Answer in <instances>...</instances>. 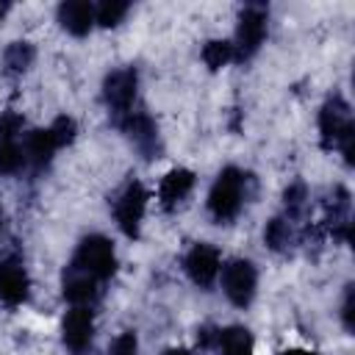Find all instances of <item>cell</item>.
I'll use <instances>...</instances> for the list:
<instances>
[{"mask_svg": "<svg viewBox=\"0 0 355 355\" xmlns=\"http://www.w3.org/2000/svg\"><path fill=\"white\" fill-rule=\"evenodd\" d=\"M241 200H244V172L236 166H225L208 191V208L214 219L216 222L233 219L241 208Z\"/></svg>", "mask_w": 355, "mask_h": 355, "instance_id": "1", "label": "cell"}, {"mask_svg": "<svg viewBox=\"0 0 355 355\" xmlns=\"http://www.w3.org/2000/svg\"><path fill=\"white\" fill-rule=\"evenodd\" d=\"M83 272H89L94 280H105L114 275L116 269V258H114V244L94 233V236H86L80 244H78V252L72 258Z\"/></svg>", "mask_w": 355, "mask_h": 355, "instance_id": "2", "label": "cell"}, {"mask_svg": "<svg viewBox=\"0 0 355 355\" xmlns=\"http://www.w3.org/2000/svg\"><path fill=\"white\" fill-rule=\"evenodd\" d=\"M255 283H258V275H255V266L250 261H230L225 269H222V288L227 294V300L239 308H247L255 297Z\"/></svg>", "mask_w": 355, "mask_h": 355, "instance_id": "3", "label": "cell"}, {"mask_svg": "<svg viewBox=\"0 0 355 355\" xmlns=\"http://www.w3.org/2000/svg\"><path fill=\"white\" fill-rule=\"evenodd\" d=\"M266 36V8L263 6H247L239 17V28H236V55L239 58H250L258 53L261 42Z\"/></svg>", "mask_w": 355, "mask_h": 355, "instance_id": "4", "label": "cell"}, {"mask_svg": "<svg viewBox=\"0 0 355 355\" xmlns=\"http://www.w3.org/2000/svg\"><path fill=\"white\" fill-rule=\"evenodd\" d=\"M144 208H147V191H144V186L141 183H128L125 191L119 194L116 205H114L116 225H119V230L128 239H136L139 236V222L144 216Z\"/></svg>", "mask_w": 355, "mask_h": 355, "instance_id": "5", "label": "cell"}, {"mask_svg": "<svg viewBox=\"0 0 355 355\" xmlns=\"http://www.w3.org/2000/svg\"><path fill=\"white\" fill-rule=\"evenodd\" d=\"M352 128V119H349V105L336 94L330 97L322 111H319V130H322V147H333L338 144V139Z\"/></svg>", "mask_w": 355, "mask_h": 355, "instance_id": "6", "label": "cell"}, {"mask_svg": "<svg viewBox=\"0 0 355 355\" xmlns=\"http://www.w3.org/2000/svg\"><path fill=\"white\" fill-rule=\"evenodd\" d=\"M92 330H94V322H92V311L83 308V305H75L72 311H67L64 322H61V336H64V344L75 352V355H83L92 344Z\"/></svg>", "mask_w": 355, "mask_h": 355, "instance_id": "7", "label": "cell"}, {"mask_svg": "<svg viewBox=\"0 0 355 355\" xmlns=\"http://www.w3.org/2000/svg\"><path fill=\"white\" fill-rule=\"evenodd\" d=\"M136 83H139V75L133 67H125V69H114L105 83H103V97L108 103V108L114 111H128L133 97H136Z\"/></svg>", "mask_w": 355, "mask_h": 355, "instance_id": "8", "label": "cell"}, {"mask_svg": "<svg viewBox=\"0 0 355 355\" xmlns=\"http://www.w3.org/2000/svg\"><path fill=\"white\" fill-rule=\"evenodd\" d=\"M186 272L197 286H211L219 275V250L211 244H194L186 255Z\"/></svg>", "mask_w": 355, "mask_h": 355, "instance_id": "9", "label": "cell"}, {"mask_svg": "<svg viewBox=\"0 0 355 355\" xmlns=\"http://www.w3.org/2000/svg\"><path fill=\"white\" fill-rule=\"evenodd\" d=\"M0 300L6 305H22L28 300V275L17 258H0Z\"/></svg>", "mask_w": 355, "mask_h": 355, "instance_id": "10", "label": "cell"}, {"mask_svg": "<svg viewBox=\"0 0 355 355\" xmlns=\"http://www.w3.org/2000/svg\"><path fill=\"white\" fill-rule=\"evenodd\" d=\"M122 130L136 141V147L144 153V158H155L158 155V150H161V144H158V128H155V122L147 114H141V111L128 114L122 119Z\"/></svg>", "mask_w": 355, "mask_h": 355, "instance_id": "11", "label": "cell"}, {"mask_svg": "<svg viewBox=\"0 0 355 355\" xmlns=\"http://www.w3.org/2000/svg\"><path fill=\"white\" fill-rule=\"evenodd\" d=\"M61 286H64V297H67L72 305L92 302L94 294H97V280H94L89 272H83L75 261L64 269V280H61Z\"/></svg>", "mask_w": 355, "mask_h": 355, "instance_id": "12", "label": "cell"}, {"mask_svg": "<svg viewBox=\"0 0 355 355\" xmlns=\"http://www.w3.org/2000/svg\"><path fill=\"white\" fill-rule=\"evenodd\" d=\"M58 22L72 36H86L94 25V8L83 0H67L58 6Z\"/></svg>", "mask_w": 355, "mask_h": 355, "instance_id": "13", "label": "cell"}, {"mask_svg": "<svg viewBox=\"0 0 355 355\" xmlns=\"http://www.w3.org/2000/svg\"><path fill=\"white\" fill-rule=\"evenodd\" d=\"M191 186H194V172L191 169H183V166H178V169H172V172H166L164 175V180H161V189H158V197H161V205L166 208V211H172L189 191H191Z\"/></svg>", "mask_w": 355, "mask_h": 355, "instance_id": "14", "label": "cell"}, {"mask_svg": "<svg viewBox=\"0 0 355 355\" xmlns=\"http://www.w3.org/2000/svg\"><path fill=\"white\" fill-rule=\"evenodd\" d=\"M55 150H58V144H55L50 128H44V130H31L28 139H25V155L31 158L33 166L50 164V158H53Z\"/></svg>", "mask_w": 355, "mask_h": 355, "instance_id": "15", "label": "cell"}, {"mask_svg": "<svg viewBox=\"0 0 355 355\" xmlns=\"http://www.w3.org/2000/svg\"><path fill=\"white\" fill-rule=\"evenodd\" d=\"M222 355H252V336L244 327H227L216 336Z\"/></svg>", "mask_w": 355, "mask_h": 355, "instance_id": "16", "label": "cell"}, {"mask_svg": "<svg viewBox=\"0 0 355 355\" xmlns=\"http://www.w3.org/2000/svg\"><path fill=\"white\" fill-rule=\"evenodd\" d=\"M33 55H36V53H33V47H31L28 42H14V44L6 47V53H3V64H6L8 72H25V69L31 67Z\"/></svg>", "mask_w": 355, "mask_h": 355, "instance_id": "17", "label": "cell"}, {"mask_svg": "<svg viewBox=\"0 0 355 355\" xmlns=\"http://www.w3.org/2000/svg\"><path fill=\"white\" fill-rule=\"evenodd\" d=\"M263 239H266V244H269L275 252H283V250H288V244H291V225H288L286 219H272V222L266 225V230H263Z\"/></svg>", "mask_w": 355, "mask_h": 355, "instance_id": "18", "label": "cell"}, {"mask_svg": "<svg viewBox=\"0 0 355 355\" xmlns=\"http://www.w3.org/2000/svg\"><path fill=\"white\" fill-rule=\"evenodd\" d=\"M230 58H233V44H230V42L214 39V42H208V44L202 47V61L208 64V69H222Z\"/></svg>", "mask_w": 355, "mask_h": 355, "instance_id": "19", "label": "cell"}, {"mask_svg": "<svg viewBox=\"0 0 355 355\" xmlns=\"http://www.w3.org/2000/svg\"><path fill=\"white\" fill-rule=\"evenodd\" d=\"M125 14H128V3H122V0H103L97 6V11H94V19L103 28H114V25L122 22Z\"/></svg>", "mask_w": 355, "mask_h": 355, "instance_id": "20", "label": "cell"}, {"mask_svg": "<svg viewBox=\"0 0 355 355\" xmlns=\"http://www.w3.org/2000/svg\"><path fill=\"white\" fill-rule=\"evenodd\" d=\"M25 155L22 150L14 144V139H0V175H11L22 166Z\"/></svg>", "mask_w": 355, "mask_h": 355, "instance_id": "21", "label": "cell"}, {"mask_svg": "<svg viewBox=\"0 0 355 355\" xmlns=\"http://www.w3.org/2000/svg\"><path fill=\"white\" fill-rule=\"evenodd\" d=\"M75 119L72 116H58L53 125H50V133H53V139H55V144L58 147H64V144H69L72 139H75Z\"/></svg>", "mask_w": 355, "mask_h": 355, "instance_id": "22", "label": "cell"}, {"mask_svg": "<svg viewBox=\"0 0 355 355\" xmlns=\"http://www.w3.org/2000/svg\"><path fill=\"white\" fill-rule=\"evenodd\" d=\"M136 349H139L136 333L125 330V333H119V336L111 341V347H108V355H136Z\"/></svg>", "mask_w": 355, "mask_h": 355, "instance_id": "23", "label": "cell"}, {"mask_svg": "<svg viewBox=\"0 0 355 355\" xmlns=\"http://www.w3.org/2000/svg\"><path fill=\"white\" fill-rule=\"evenodd\" d=\"M22 130V116L14 111H6L0 116V139H14V133Z\"/></svg>", "mask_w": 355, "mask_h": 355, "instance_id": "24", "label": "cell"}, {"mask_svg": "<svg viewBox=\"0 0 355 355\" xmlns=\"http://www.w3.org/2000/svg\"><path fill=\"white\" fill-rule=\"evenodd\" d=\"M283 200H286L288 214H297V211L302 208V202H305V186H302V183L288 186V189H286V194H283Z\"/></svg>", "mask_w": 355, "mask_h": 355, "instance_id": "25", "label": "cell"}, {"mask_svg": "<svg viewBox=\"0 0 355 355\" xmlns=\"http://www.w3.org/2000/svg\"><path fill=\"white\" fill-rule=\"evenodd\" d=\"M341 319H344V327L347 330H355V322H352V286H347L344 305H341Z\"/></svg>", "mask_w": 355, "mask_h": 355, "instance_id": "26", "label": "cell"}, {"mask_svg": "<svg viewBox=\"0 0 355 355\" xmlns=\"http://www.w3.org/2000/svg\"><path fill=\"white\" fill-rule=\"evenodd\" d=\"M280 355H316V352H308V349H286Z\"/></svg>", "mask_w": 355, "mask_h": 355, "instance_id": "27", "label": "cell"}, {"mask_svg": "<svg viewBox=\"0 0 355 355\" xmlns=\"http://www.w3.org/2000/svg\"><path fill=\"white\" fill-rule=\"evenodd\" d=\"M164 355H189V352H186V349H178V347H175V349H166Z\"/></svg>", "mask_w": 355, "mask_h": 355, "instance_id": "28", "label": "cell"}, {"mask_svg": "<svg viewBox=\"0 0 355 355\" xmlns=\"http://www.w3.org/2000/svg\"><path fill=\"white\" fill-rule=\"evenodd\" d=\"M6 11H8V3H0V17H6Z\"/></svg>", "mask_w": 355, "mask_h": 355, "instance_id": "29", "label": "cell"}, {"mask_svg": "<svg viewBox=\"0 0 355 355\" xmlns=\"http://www.w3.org/2000/svg\"><path fill=\"white\" fill-rule=\"evenodd\" d=\"M0 227H3V211H0Z\"/></svg>", "mask_w": 355, "mask_h": 355, "instance_id": "30", "label": "cell"}]
</instances>
